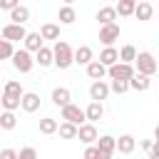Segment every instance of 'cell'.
<instances>
[{"mask_svg":"<svg viewBox=\"0 0 159 159\" xmlns=\"http://www.w3.org/2000/svg\"><path fill=\"white\" fill-rule=\"evenodd\" d=\"M84 159H112L109 154H104V152H99V147L97 144H92V147H87L84 149Z\"/></svg>","mask_w":159,"mask_h":159,"instance_id":"836d02e7","label":"cell"},{"mask_svg":"<svg viewBox=\"0 0 159 159\" xmlns=\"http://www.w3.org/2000/svg\"><path fill=\"white\" fill-rule=\"evenodd\" d=\"M139 144H142V149H147V152H152V147H154V142H152V139H142Z\"/></svg>","mask_w":159,"mask_h":159,"instance_id":"ab89813d","label":"cell"},{"mask_svg":"<svg viewBox=\"0 0 159 159\" xmlns=\"http://www.w3.org/2000/svg\"><path fill=\"white\" fill-rule=\"evenodd\" d=\"M2 94H12V97H25V92H22L20 82H15V80H7V82H5V87H2Z\"/></svg>","mask_w":159,"mask_h":159,"instance_id":"4dcf8cb0","label":"cell"},{"mask_svg":"<svg viewBox=\"0 0 159 159\" xmlns=\"http://www.w3.org/2000/svg\"><path fill=\"white\" fill-rule=\"evenodd\" d=\"M62 119H65V122H70V124H75V127H82V124H84V119H87V112H84V109H80L77 104H67V107L62 109Z\"/></svg>","mask_w":159,"mask_h":159,"instance_id":"277c9868","label":"cell"},{"mask_svg":"<svg viewBox=\"0 0 159 159\" xmlns=\"http://www.w3.org/2000/svg\"><path fill=\"white\" fill-rule=\"evenodd\" d=\"M70 99H72V94H70V89H67V87H55V89H52V102H55L57 107H62V109H65L67 104H72Z\"/></svg>","mask_w":159,"mask_h":159,"instance_id":"7c38bea8","label":"cell"},{"mask_svg":"<svg viewBox=\"0 0 159 159\" xmlns=\"http://www.w3.org/2000/svg\"><path fill=\"white\" fill-rule=\"evenodd\" d=\"M114 40H119V25H117V22H114V25L99 27V42H102L104 47H112Z\"/></svg>","mask_w":159,"mask_h":159,"instance_id":"52a82bcc","label":"cell"},{"mask_svg":"<svg viewBox=\"0 0 159 159\" xmlns=\"http://www.w3.org/2000/svg\"><path fill=\"white\" fill-rule=\"evenodd\" d=\"M75 62H77V65H84V67H89V65L94 62V52H92V47L80 45V47L75 50Z\"/></svg>","mask_w":159,"mask_h":159,"instance_id":"9c48e42d","label":"cell"},{"mask_svg":"<svg viewBox=\"0 0 159 159\" xmlns=\"http://www.w3.org/2000/svg\"><path fill=\"white\" fill-rule=\"evenodd\" d=\"M149 159H159V139H154V147L149 152Z\"/></svg>","mask_w":159,"mask_h":159,"instance_id":"f35d334b","label":"cell"},{"mask_svg":"<svg viewBox=\"0 0 159 159\" xmlns=\"http://www.w3.org/2000/svg\"><path fill=\"white\" fill-rule=\"evenodd\" d=\"M137 57H139V52H137V47H134V45H124V47L119 50V62H124V65L137 62Z\"/></svg>","mask_w":159,"mask_h":159,"instance_id":"44dd1931","label":"cell"},{"mask_svg":"<svg viewBox=\"0 0 159 159\" xmlns=\"http://www.w3.org/2000/svg\"><path fill=\"white\" fill-rule=\"evenodd\" d=\"M134 12H137V2H134V0H122V2L117 5V15H122V17L134 15Z\"/></svg>","mask_w":159,"mask_h":159,"instance_id":"f546056e","label":"cell"},{"mask_svg":"<svg viewBox=\"0 0 159 159\" xmlns=\"http://www.w3.org/2000/svg\"><path fill=\"white\" fill-rule=\"evenodd\" d=\"M2 109L5 112H15V109H20L22 107V97H12V94H2Z\"/></svg>","mask_w":159,"mask_h":159,"instance_id":"d4e9b609","label":"cell"},{"mask_svg":"<svg viewBox=\"0 0 159 159\" xmlns=\"http://www.w3.org/2000/svg\"><path fill=\"white\" fill-rule=\"evenodd\" d=\"M0 159H20V152H15V149L5 147V149L0 152Z\"/></svg>","mask_w":159,"mask_h":159,"instance_id":"d590c367","label":"cell"},{"mask_svg":"<svg viewBox=\"0 0 159 159\" xmlns=\"http://www.w3.org/2000/svg\"><path fill=\"white\" fill-rule=\"evenodd\" d=\"M97 20L102 22V27H104V25H114V20H117V7H112V5H107V7H99V12H97Z\"/></svg>","mask_w":159,"mask_h":159,"instance_id":"5bb4252c","label":"cell"},{"mask_svg":"<svg viewBox=\"0 0 159 159\" xmlns=\"http://www.w3.org/2000/svg\"><path fill=\"white\" fill-rule=\"evenodd\" d=\"M32 65H35V60H32V55H30L27 50H17V52H15V57H12V67H15L17 72L27 75V72L32 70Z\"/></svg>","mask_w":159,"mask_h":159,"instance_id":"5b68a950","label":"cell"},{"mask_svg":"<svg viewBox=\"0 0 159 159\" xmlns=\"http://www.w3.org/2000/svg\"><path fill=\"white\" fill-rule=\"evenodd\" d=\"M97 147H99V152H104V154H114V149H117V139L114 137H109V134H104V137H99V142H97Z\"/></svg>","mask_w":159,"mask_h":159,"instance_id":"603a6c76","label":"cell"},{"mask_svg":"<svg viewBox=\"0 0 159 159\" xmlns=\"http://www.w3.org/2000/svg\"><path fill=\"white\" fill-rule=\"evenodd\" d=\"M42 47H45V45H42V35H40V32H30V35L25 37V50H27V52H35V55H37Z\"/></svg>","mask_w":159,"mask_h":159,"instance_id":"9a60e30c","label":"cell"},{"mask_svg":"<svg viewBox=\"0 0 159 159\" xmlns=\"http://www.w3.org/2000/svg\"><path fill=\"white\" fill-rule=\"evenodd\" d=\"M99 62L109 70V67H114L117 62H119V50H114V47H104L102 52H99Z\"/></svg>","mask_w":159,"mask_h":159,"instance_id":"8fae6325","label":"cell"},{"mask_svg":"<svg viewBox=\"0 0 159 159\" xmlns=\"http://www.w3.org/2000/svg\"><path fill=\"white\" fill-rule=\"evenodd\" d=\"M0 7H2V10H10V12H12V10L17 7V2H15V0H2V2H0Z\"/></svg>","mask_w":159,"mask_h":159,"instance_id":"74e56055","label":"cell"},{"mask_svg":"<svg viewBox=\"0 0 159 159\" xmlns=\"http://www.w3.org/2000/svg\"><path fill=\"white\" fill-rule=\"evenodd\" d=\"M77 139H80L82 144H87V147H92L94 142H99V134H97V127H94V124H89V122H87V124H82V127H80V137H77Z\"/></svg>","mask_w":159,"mask_h":159,"instance_id":"ba28073f","label":"cell"},{"mask_svg":"<svg viewBox=\"0 0 159 159\" xmlns=\"http://www.w3.org/2000/svg\"><path fill=\"white\" fill-rule=\"evenodd\" d=\"M152 12H154L152 2H137V12H134V17L144 22V20H149V17H152Z\"/></svg>","mask_w":159,"mask_h":159,"instance_id":"f1b7e54d","label":"cell"},{"mask_svg":"<svg viewBox=\"0 0 159 159\" xmlns=\"http://www.w3.org/2000/svg\"><path fill=\"white\" fill-rule=\"evenodd\" d=\"M0 35H2V40H7V42H17V40H22L25 42V37L30 35L22 25H15V22H7V25H2V30H0Z\"/></svg>","mask_w":159,"mask_h":159,"instance_id":"3957f363","label":"cell"},{"mask_svg":"<svg viewBox=\"0 0 159 159\" xmlns=\"http://www.w3.org/2000/svg\"><path fill=\"white\" fill-rule=\"evenodd\" d=\"M129 87L134 89V92H147L149 87H152V77H147V75H134L132 80H129Z\"/></svg>","mask_w":159,"mask_h":159,"instance_id":"4fadbf2b","label":"cell"},{"mask_svg":"<svg viewBox=\"0 0 159 159\" xmlns=\"http://www.w3.org/2000/svg\"><path fill=\"white\" fill-rule=\"evenodd\" d=\"M87 75H89L94 82H102V77H104V75H109V70H107V67H104L99 60H94V62L87 67Z\"/></svg>","mask_w":159,"mask_h":159,"instance_id":"ac0fdd59","label":"cell"},{"mask_svg":"<svg viewBox=\"0 0 159 159\" xmlns=\"http://www.w3.org/2000/svg\"><path fill=\"white\" fill-rule=\"evenodd\" d=\"M52 52H55V65L60 67V70H67L72 62H75V50L67 45V42H55V47H52Z\"/></svg>","mask_w":159,"mask_h":159,"instance_id":"6da1fadb","label":"cell"},{"mask_svg":"<svg viewBox=\"0 0 159 159\" xmlns=\"http://www.w3.org/2000/svg\"><path fill=\"white\" fill-rule=\"evenodd\" d=\"M40 132H42V134H55V132H60L57 119H52V117H42V119H40Z\"/></svg>","mask_w":159,"mask_h":159,"instance_id":"4316f807","label":"cell"},{"mask_svg":"<svg viewBox=\"0 0 159 159\" xmlns=\"http://www.w3.org/2000/svg\"><path fill=\"white\" fill-rule=\"evenodd\" d=\"M20 159H37V152L32 147H25V149H20Z\"/></svg>","mask_w":159,"mask_h":159,"instance_id":"8d00e7d4","label":"cell"},{"mask_svg":"<svg viewBox=\"0 0 159 159\" xmlns=\"http://www.w3.org/2000/svg\"><path fill=\"white\" fill-rule=\"evenodd\" d=\"M15 47H12V42H7V40H0V57L2 60H12L15 57Z\"/></svg>","mask_w":159,"mask_h":159,"instance_id":"1f68e13d","label":"cell"},{"mask_svg":"<svg viewBox=\"0 0 159 159\" xmlns=\"http://www.w3.org/2000/svg\"><path fill=\"white\" fill-rule=\"evenodd\" d=\"M22 109L25 112H37L40 109V94H35V92H25V97H22Z\"/></svg>","mask_w":159,"mask_h":159,"instance_id":"d6986e66","label":"cell"},{"mask_svg":"<svg viewBox=\"0 0 159 159\" xmlns=\"http://www.w3.org/2000/svg\"><path fill=\"white\" fill-rule=\"evenodd\" d=\"M40 35H42V40H57V42H60V25L45 22V25L40 27Z\"/></svg>","mask_w":159,"mask_h":159,"instance_id":"ffe728a7","label":"cell"},{"mask_svg":"<svg viewBox=\"0 0 159 159\" xmlns=\"http://www.w3.org/2000/svg\"><path fill=\"white\" fill-rule=\"evenodd\" d=\"M109 87H112V92H117V94H124L127 89H132V87H129V82H124V80H112V82H109Z\"/></svg>","mask_w":159,"mask_h":159,"instance_id":"e575fe53","label":"cell"},{"mask_svg":"<svg viewBox=\"0 0 159 159\" xmlns=\"http://www.w3.org/2000/svg\"><path fill=\"white\" fill-rule=\"evenodd\" d=\"M60 137H62V139H77V137H80V127H75V124H70V122H62V124H60Z\"/></svg>","mask_w":159,"mask_h":159,"instance_id":"83f0119b","label":"cell"},{"mask_svg":"<svg viewBox=\"0 0 159 159\" xmlns=\"http://www.w3.org/2000/svg\"><path fill=\"white\" fill-rule=\"evenodd\" d=\"M17 119H15V112H2L0 114V127L2 129H15Z\"/></svg>","mask_w":159,"mask_h":159,"instance_id":"d6a6232c","label":"cell"},{"mask_svg":"<svg viewBox=\"0 0 159 159\" xmlns=\"http://www.w3.org/2000/svg\"><path fill=\"white\" fill-rule=\"evenodd\" d=\"M154 139H159V124H157V129H154Z\"/></svg>","mask_w":159,"mask_h":159,"instance_id":"60d3db41","label":"cell"},{"mask_svg":"<svg viewBox=\"0 0 159 159\" xmlns=\"http://www.w3.org/2000/svg\"><path fill=\"white\" fill-rule=\"evenodd\" d=\"M134 75H137V70H134L132 65H124V62H117L114 67H109V77H112V80H124V82H129Z\"/></svg>","mask_w":159,"mask_h":159,"instance_id":"8992f818","label":"cell"},{"mask_svg":"<svg viewBox=\"0 0 159 159\" xmlns=\"http://www.w3.org/2000/svg\"><path fill=\"white\" fill-rule=\"evenodd\" d=\"M109 92H112V87H109L107 82H92V87H89V97H92V102H102V99H107Z\"/></svg>","mask_w":159,"mask_h":159,"instance_id":"30bf717a","label":"cell"},{"mask_svg":"<svg viewBox=\"0 0 159 159\" xmlns=\"http://www.w3.org/2000/svg\"><path fill=\"white\" fill-rule=\"evenodd\" d=\"M57 17H60V22H62V25H72V22L77 20V15H75V7H72V5H65V7H60Z\"/></svg>","mask_w":159,"mask_h":159,"instance_id":"484cf974","label":"cell"},{"mask_svg":"<svg viewBox=\"0 0 159 159\" xmlns=\"http://www.w3.org/2000/svg\"><path fill=\"white\" fill-rule=\"evenodd\" d=\"M35 62H37L40 67H50V65H55V52H52L50 47H42V50L35 55Z\"/></svg>","mask_w":159,"mask_h":159,"instance_id":"7402d4cb","label":"cell"},{"mask_svg":"<svg viewBox=\"0 0 159 159\" xmlns=\"http://www.w3.org/2000/svg\"><path fill=\"white\" fill-rule=\"evenodd\" d=\"M134 147H137V139H134L132 134H122V137L117 139V149H119V154H132Z\"/></svg>","mask_w":159,"mask_h":159,"instance_id":"e0dca14e","label":"cell"},{"mask_svg":"<svg viewBox=\"0 0 159 159\" xmlns=\"http://www.w3.org/2000/svg\"><path fill=\"white\" fill-rule=\"evenodd\" d=\"M27 17H30V10H27L25 5H17V7L10 12V20H12L15 25H25V22H27Z\"/></svg>","mask_w":159,"mask_h":159,"instance_id":"cb8c5ba5","label":"cell"},{"mask_svg":"<svg viewBox=\"0 0 159 159\" xmlns=\"http://www.w3.org/2000/svg\"><path fill=\"white\" fill-rule=\"evenodd\" d=\"M134 70H137L139 75L152 77V75H157L159 62L154 60V55H152V52H139V57H137V62H134Z\"/></svg>","mask_w":159,"mask_h":159,"instance_id":"7a4b0ae2","label":"cell"},{"mask_svg":"<svg viewBox=\"0 0 159 159\" xmlns=\"http://www.w3.org/2000/svg\"><path fill=\"white\" fill-rule=\"evenodd\" d=\"M84 112H87V122H89V124H94V122H99V119L104 117V107H102V102H89V107H87Z\"/></svg>","mask_w":159,"mask_h":159,"instance_id":"2e32d148","label":"cell"}]
</instances>
